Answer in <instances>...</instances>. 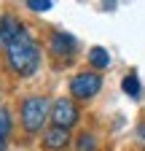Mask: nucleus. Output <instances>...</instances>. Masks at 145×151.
<instances>
[{"label": "nucleus", "mask_w": 145, "mask_h": 151, "mask_svg": "<svg viewBox=\"0 0 145 151\" xmlns=\"http://www.w3.org/2000/svg\"><path fill=\"white\" fill-rule=\"evenodd\" d=\"M48 111H51V105H48L46 97H41V94H32V97L22 100V108H19L22 127L27 132H41L46 119H48Z\"/></svg>", "instance_id": "f03ea898"}, {"label": "nucleus", "mask_w": 145, "mask_h": 151, "mask_svg": "<svg viewBox=\"0 0 145 151\" xmlns=\"http://www.w3.org/2000/svg\"><path fill=\"white\" fill-rule=\"evenodd\" d=\"M137 143L142 146V151H145V119L140 122V127H137Z\"/></svg>", "instance_id": "ddd939ff"}, {"label": "nucleus", "mask_w": 145, "mask_h": 151, "mask_svg": "<svg viewBox=\"0 0 145 151\" xmlns=\"http://www.w3.org/2000/svg\"><path fill=\"white\" fill-rule=\"evenodd\" d=\"M89 62H92L94 68H100V70H102V68L110 65V54H107L102 46H94L92 51H89Z\"/></svg>", "instance_id": "6e6552de"}, {"label": "nucleus", "mask_w": 145, "mask_h": 151, "mask_svg": "<svg viewBox=\"0 0 145 151\" xmlns=\"http://www.w3.org/2000/svg\"><path fill=\"white\" fill-rule=\"evenodd\" d=\"M100 89H102V76L94 70H83L78 76H72L70 81V94L78 100H92Z\"/></svg>", "instance_id": "7ed1b4c3"}, {"label": "nucleus", "mask_w": 145, "mask_h": 151, "mask_svg": "<svg viewBox=\"0 0 145 151\" xmlns=\"http://www.w3.org/2000/svg\"><path fill=\"white\" fill-rule=\"evenodd\" d=\"M11 132V113L8 108H0V138H8Z\"/></svg>", "instance_id": "9b49d317"}, {"label": "nucleus", "mask_w": 145, "mask_h": 151, "mask_svg": "<svg viewBox=\"0 0 145 151\" xmlns=\"http://www.w3.org/2000/svg\"><path fill=\"white\" fill-rule=\"evenodd\" d=\"M48 46H51L54 57H59V60H72V54H75V49H78V41L70 32H54Z\"/></svg>", "instance_id": "39448f33"}, {"label": "nucleus", "mask_w": 145, "mask_h": 151, "mask_svg": "<svg viewBox=\"0 0 145 151\" xmlns=\"http://www.w3.org/2000/svg\"><path fill=\"white\" fill-rule=\"evenodd\" d=\"M6 60H8V68L16 76H22V78H30V76L38 73V68H41V46L27 32V27H22L19 35L6 46Z\"/></svg>", "instance_id": "f257e3e1"}, {"label": "nucleus", "mask_w": 145, "mask_h": 151, "mask_svg": "<svg viewBox=\"0 0 145 151\" xmlns=\"http://www.w3.org/2000/svg\"><path fill=\"white\" fill-rule=\"evenodd\" d=\"M75 151H97V138L92 132H81L75 140Z\"/></svg>", "instance_id": "1a4fd4ad"}, {"label": "nucleus", "mask_w": 145, "mask_h": 151, "mask_svg": "<svg viewBox=\"0 0 145 151\" xmlns=\"http://www.w3.org/2000/svg\"><path fill=\"white\" fill-rule=\"evenodd\" d=\"M121 86H124V92L129 94V97H140V92H142V89H140V78H137V73H129V76L124 78Z\"/></svg>", "instance_id": "9d476101"}, {"label": "nucleus", "mask_w": 145, "mask_h": 151, "mask_svg": "<svg viewBox=\"0 0 145 151\" xmlns=\"http://www.w3.org/2000/svg\"><path fill=\"white\" fill-rule=\"evenodd\" d=\"M22 27H24V24H19L14 16H3V19H0V43H6V46H8L14 38L19 35Z\"/></svg>", "instance_id": "0eeeda50"}, {"label": "nucleus", "mask_w": 145, "mask_h": 151, "mask_svg": "<svg viewBox=\"0 0 145 151\" xmlns=\"http://www.w3.org/2000/svg\"><path fill=\"white\" fill-rule=\"evenodd\" d=\"M81 119V111L78 105L72 103L70 97H59L57 103L51 105V122L54 127H59V129H70V127H75Z\"/></svg>", "instance_id": "20e7f679"}, {"label": "nucleus", "mask_w": 145, "mask_h": 151, "mask_svg": "<svg viewBox=\"0 0 145 151\" xmlns=\"http://www.w3.org/2000/svg\"><path fill=\"white\" fill-rule=\"evenodd\" d=\"M51 0H27V8L30 11H38V14H43V11H51Z\"/></svg>", "instance_id": "f8f14e48"}, {"label": "nucleus", "mask_w": 145, "mask_h": 151, "mask_svg": "<svg viewBox=\"0 0 145 151\" xmlns=\"http://www.w3.org/2000/svg\"><path fill=\"white\" fill-rule=\"evenodd\" d=\"M6 146H8V140H6V138H0V151H6Z\"/></svg>", "instance_id": "4468645a"}, {"label": "nucleus", "mask_w": 145, "mask_h": 151, "mask_svg": "<svg viewBox=\"0 0 145 151\" xmlns=\"http://www.w3.org/2000/svg\"><path fill=\"white\" fill-rule=\"evenodd\" d=\"M67 143H70V132L67 129H59V127H51L43 135V148L46 151H62Z\"/></svg>", "instance_id": "423d86ee"}]
</instances>
